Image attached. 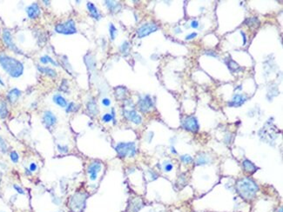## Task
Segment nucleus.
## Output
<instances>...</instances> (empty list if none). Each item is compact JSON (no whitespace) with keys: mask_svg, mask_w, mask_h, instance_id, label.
Returning <instances> with one entry per match:
<instances>
[{"mask_svg":"<svg viewBox=\"0 0 283 212\" xmlns=\"http://www.w3.org/2000/svg\"><path fill=\"white\" fill-rule=\"evenodd\" d=\"M0 65L3 69L12 77H20L24 71V65L13 57L0 55Z\"/></svg>","mask_w":283,"mask_h":212,"instance_id":"obj_1","label":"nucleus"},{"mask_svg":"<svg viewBox=\"0 0 283 212\" xmlns=\"http://www.w3.org/2000/svg\"><path fill=\"white\" fill-rule=\"evenodd\" d=\"M20 95H21V91L15 88V89H12V90L9 91L7 98H8L9 101L13 104L18 99V98L20 97Z\"/></svg>","mask_w":283,"mask_h":212,"instance_id":"obj_15","label":"nucleus"},{"mask_svg":"<svg viewBox=\"0 0 283 212\" xmlns=\"http://www.w3.org/2000/svg\"><path fill=\"white\" fill-rule=\"evenodd\" d=\"M109 31H110V36H111V39L112 40H114L115 39V37L117 35V29L116 27L112 24H110V27H109Z\"/></svg>","mask_w":283,"mask_h":212,"instance_id":"obj_27","label":"nucleus"},{"mask_svg":"<svg viewBox=\"0 0 283 212\" xmlns=\"http://www.w3.org/2000/svg\"><path fill=\"white\" fill-rule=\"evenodd\" d=\"M8 115V109L5 103H0V117L5 118Z\"/></svg>","mask_w":283,"mask_h":212,"instance_id":"obj_23","label":"nucleus"},{"mask_svg":"<svg viewBox=\"0 0 283 212\" xmlns=\"http://www.w3.org/2000/svg\"><path fill=\"white\" fill-rule=\"evenodd\" d=\"M58 149L59 150V152H62V153H66L68 151V147L67 146H62V145H58Z\"/></svg>","mask_w":283,"mask_h":212,"instance_id":"obj_36","label":"nucleus"},{"mask_svg":"<svg viewBox=\"0 0 283 212\" xmlns=\"http://www.w3.org/2000/svg\"><path fill=\"white\" fill-rule=\"evenodd\" d=\"M0 150L3 153H6L7 152V145L5 142V140L0 137Z\"/></svg>","mask_w":283,"mask_h":212,"instance_id":"obj_28","label":"nucleus"},{"mask_svg":"<svg viewBox=\"0 0 283 212\" xmlns=\"http://www.w3.org/2000/svg\"><path fill=\"white\" fill-rule=\"evenodd\" d=\"M105 3H106V5L108 7L109 10L112 12H116L118 11H119L120 7H121L118 3L114 2V1H106Z\"/></svg>","mask_w":283,"mask_h":212,"instance_id":"obj_17","label":"nucleus"},{"mask_svg":"<svg viewBox=\"0 0 283 212\" xmlns=\"http://www.w3.org/2000/svg\"><path fill=\"white\" fill-rule=\"evenodd\" d=\"M230 63H231V64L228 65H229L228 67H229V69H230L231 71H233L237 70V68H239V65H238L234 61H233V60H230Z\"/></svg>","mask_w":283,"mask_h":212,"instance_id":"obj_33","label":"nucleus"},{"mask_svg":"<svg viewBox=\"0 0 283 212\" xmlns=\"http://www.w3.org/2000/svg\"><path fill=\"white\" fill-rule=\"evenodd\" d=\"M173 168H174V166H173V164L170 163H167L165 164V167H164V169H165V171L169 172L171 171L172 170H173Z\"/></svg>","mask_w":283,"mask_h":212,"instance_id":"obj_35","label":"nucleus"},{"mask_svg":"<svg viewBox=\"0 0 283 212\" xmlns=\"http://www.w3.org/2000/svg\"><path fill=\"white\" fill-rule=\"evenodd\" d=\"M37 170V164L35 163H32L30 164V171L31 172H33Z\"/></svg>","mask_w":283,"mask_h":212,"instance_id":"obj_40","label":"nucleus"},{"mask_svg":"<svg viewBox=\"0 0 283 212\" xmlns=\"http://www.w3.org/2000/svg\"><path fill=\"white\" fill-rule=\"evenodd\" d=\"M13 187H14V189H16V191H17L18 194H21V195H24V194H25L24 189H23L21 187H19L18 185H17V184H14V185H13Z\"/></svg>","mask_w":283,"mask_h":212,"instance_id":"obj_34","label":"nucleus"},{"mask_svg":"<svg viewBox=\"0 0 283 212\" xmlns=\"http://www.w3.org/2000/svg\"><path fill=\"white\" fill-rule=\"evenodd\" d=\"M241 34L242 36H243V38H244V42H243V44H246V36H245V34H244V33L242 32H241Z\"/></svg>","mask_w":283,"mask_h":212,"instance_id":"obj_42","label":"nucleus"},{"mask_svg":"<svg viewBox=\"0 0 283 212\" xmlns=\"http://www.w3.org/2000/svg\"><path fill=\"white\" fill-rule=\"evenodd\" d=\"M211 160H210V157L209 156L205 154V153H201L199 156H198V159H197V165H201V164H207V163H210Z\"/></svg>","mask_w":283,"mask_h":212,"instance_id":"obj_20","label":"nucleus"},{"mask_svg":"<svg viewBox=\"0 0 283 212\" xmlns=\"http://www.w3.org/2000/svg\"><path fill=\"white\" fill-rule=\"evenodd\" d=\"M196 36H197V33H191V34H189V35H187V36L186 37V40H190V39H192V38H195Z\"/></svg>","mask_w":283,"mask_h":212,"instance_id":"obj_37","label":"nucleus"},{"mask_svg":"<svg viewBox=\"0 0 283 212\" xmlns=\"http://www.w3.org/2000/svg\"><path fill=\"white\" fill-rule=\"evenodd\" d=\"M73 107H74V104H73V103H70L69 105L67 106V109L66 110V112H71V111H73Z\"/></svg>","mask_w":283,"mask_h":212,"instance_id":"obj_38","label":"nucleus"},{"mask_svg":"<svg viewBox=\"0 0 283 212\" xmlns=\"http://www.w3.org/2000/svg\"><path fill=\"white\" fill-rule=\"evenodd\" d=\"M157 30H158V26L154 23H146L145 25H141L138 29L137 34H138V37L140 38H145V37L150 35L151 33L155 32Z\"/></svg>","mask_w":283,"mask_h":212,"instance_id":"obj_5","label":"nucleus"},{"mask_svg":"<svg viewBox=\"0 0 283 212\" xmlns=\"http://www.w3.org/2000/svg\"><path fill=\"white\" fill-rule=\"evenodd\" d=\"M115 150L120 157H133L136 155V146L133 142L119 143L116 145Z\"/></svg>","mask_w":283,"mask_h":212,"instance_id":"obj_3","label":"nucleus"},{"mask_svg":"<svg viewBox=\"0 0 283 212\" xmlns=\"http://www.w3.org/2000/svg\"><path fill=\"white\" fill-rule=\"evenodd\" d=\"M78 201H77L75 196L72 200V205L74 207V209H80L81 206L85 204V197L84 198L83 197H78Z\"/></svg>","mask_w":283,"mask_h":212,"instance_id":"obj_22","label":"nucleus"},{"mask_svg":"<svg viewBox=\"0 0 283 212\" xmlns=\"http://www.w3.org/2000/svg\"><path fill=\"white\" fill-rule=\"evenodd\" d=\"M102 120H103L105 123H109V122H111L112 120H113V118H112V114L106 113V114H105L104 116H103Z\"/></svg>","mask_w":283,"mask_h":212,"instance_id":"obj_32","label":"nucleus"},{"mask_svg":"<svg viewBox=\"0 0 283 212\" xmlns=\"http://www.w3.org/2000/svg\"><path fill=\"white\" fill-rule=\"evenodd\" d=\"M180 160L185 163H190L192 162V157L189 155H183L180 156Z\"/></svg>","mask_w":283,"mask_h":212,"instance_id":"obj_31","label":"nucleus"},{"mask_svg":"<svg viewBox=\"0 0 283 212\" xmlns=\"http://www.w3.org/2000/svg\"><path fill=\"white\" fill-rule=\"evenodd\" d=\"M53 101H54L55 104H58V106H60V107L65 108V107H66L67 106L66 100L63 98L61 95H59V94H57V95L53 96Z\"/></svg>","mask_w":283,"mask_h":212,"instance_id":"obj_18","label":"nucleus"},{"mask_svg":"<svg viewBox=\"0 0 283 212\" xmlns=\"http://www.w3.org/2000/svg\"><path fill=\"white\" fill-rule=\"evenodd\" d=\"M247 96L241 95V94H235L233 96V100L228 103V106L230 107H240L247 101Z\"/></svg>","mask_w":283,"mask_h":212,"instance_id":"obj_11","label":"nucleus"},{"mask_svg":"<svg viewBox=\"0 0 283 212\" xmlns=\"http://www.w3.org/2000/svg\"><path fill=\"white\" fill-rule=\"evenodd\" d=\"M40 62L44 65H46L48 63H51V65H54L55 66H58V63H56L52 58L49 56H44V57H40Z\"/></svg>","mask_w":283,"mask_h":212,"instance_id":"obj_24","label":"nucleus"},{"mask_svg":"<svg viewBox=\"0 0 283 212\" xmlns=\"http://www.w3.org/2000/svg\"><path fill=\"white\" fill-rule=\"evenodd\" d=\"M182 125H183L184 129H186V131H192V132H197L200 129L197 118L192 116L186 117L182 123Z\"/></svg>","mask_w":283,"mask_h":212,"instance_id":"obj_6","label":"nucleus"},{"mask_svg":"<svg viewBox=\"0 0 283 212\" xmlns=\"http://www.w3.org/2000/svg\"><path fill=\"white\" fill-rule=\"evenodd\" d=\"M44 122L46 124L47 127H51L52 125H54L57 122V118L56 117L53 115L51 111H45L44 113Z\"/></svg>","mask_w":283,"mask_h":212,"instance_id":"obj_13","label":"nucleus"},{"mask_svg":"<svg viewBox=\"0 0 283 212\" xmlns=\"http://www.w3.org/2000/svg\"><path fill=\"white\" fill-rule=\"evenodd\" d=\"M0 177H1V174H0ZM0 180H1V177H0Z\"/></svg>","mask_w":283,"mask_h":212,"instance_id":"obj_45","label":"nucleus"},{"mask_svg":"<svg viewBox=\"0 0 283 212\" xmlns=\"http://www.w3.org/2000/svg\"><path fill=\"white\" fill-rule=\"evenodd\" d=\"M102 104L105 106H109L111 104V101H110V99H108V98H104V99L102 100Z\"/></svg>","mask_w":283,"mask_h":212,"instance_id":"obj_39","label":"nucleus"},{"mask_svg":"<svg viewBox=\"0 0 283 212\" xmlns=\"http://www.w3.org/2000/svg\"><path fill=\"white\" fill-rule=\"evenodd\" d=\"M55 31L60 34H65V35H71L77 32L76 29L75 22L72 19L66 21L64 24H58L55 27Z\"/></svg>","mask_w":283,"mask_h":212,"instance_id":"obj_4","label":"nucleus"},{"mask_svg":"<svg viewBox=\"0 0 283 212\" xmlns=\"http://www.w3.org/2000/svg\"><path fill=\"white\" fill-rule=\"evenodd\" d=\"M192 28H194V29H197L198 27H199V23H198V21H192L191 24Z\"/></svg>","mask_w":283,"mask_h":212,"instance_id":"obj_41","label":"nucleus"},{"mask_svg":"<svg viewBox=\"0 0 283 212\" xmlns=\"http://www.w3.org/2000/svg\"><path fill=\"white\" fill-rule=\"evenodd\" d=\"M243 167H244V169H245V171L247 172H249V173H253V172L256 171V170H257V167L254 164V163H252L251 161L249 160H244L243 161Z\"/></svg>","mask_w":283,"mask_h":212,"instance_id":"obj_16","label":"nucleus"},{"mask_svg":"<svg viewBox=\"0 0 283 212\" xmlns=\"http://www.w3.org/2000/svg\"><path fill=\"white\" fill-rule=\"evenodd\" d=\"M10 157H11V160L14 163H17L18 162L19 156H18V154L16 151H11V154H10Z\"/></svg>","mask_w":283,"mask_h":212,"instance_id":"obj_30","label":"nucleus"},{"mask_svg":"<svg viewBox=\"0 0 283 212\" xmlns=\"http://www.w3.org/2000/svg\"><path fill=\"white\" fill-rule=\"evenodd\" d=\"M38 69L39 71H41L42 73L45 74L47 76H50L51 77H55L57 76V73L54 70L48 68V67H40V66H38Z\"/></svg>","mask_w":283,"mask_h":212,"instance_id":"obj_19","label":"nucleus"},{"mask_svg":"<svg viewBox=\"0 0 283 212\" xmlns=\"http://www.w3.org/2000/svg\"><path fill=\"white\" fill-rule=\"evenodd\" d=\"M126 89L124 87H118L115 90V95L118 98H123L125 97Z\"/></svg>","mask_w":283,"mask_h":212,"instance_id":"obj_25","label":"nucleus"},{"mask_svg":"<svg viewBox=\"0 0 283 212\" xmlns=\"http://www.w3.org/2000/svg\"><path fill=\"white\" fill-rule=\"evenodd\" d=\"M209 52H210V53H208V54H210V55H213V54H212V51H209ZM214 57H218L216 54H215V55H214Z\"/></svg>","mask_w":283,"mask_h":212,"instance_id":"obj_43","label":"nucleus"},{"mask_svg":"<svg viewBox=\"0 0 283 212\" xmlns=\"http://www.w3.org/2000/svg\"><path fill=\"white\" fill-rule=\"evenodd\" d=\"M87 9H88V11H89V12H90V14H91V16H92V17H94V18L97 19V20H100L101 16H100L98 9L96 8V6H95L92 3H91V2H88V3H87Z\"/></svg>","mask_w":283,"mask_h":212,"instance_id":"obj_14","label":"nucleus"},{"mask_svg":"<svg viewBox=\"0 0 283 212\" xmlns=\"http://www.w3.org/2000/svg\"><path fill=\"white\" fill-rule=\"evenodd\" d=\"M129 48H130V44H129V43H128L127 41H125V42L123 43V44L121 45L120 50H121L122 53H124V54H125V53H127V52H128Z\"/></svg>","mask_w":283,"mask_h":212,"instance_id":"obj_29","label":"nucleus"},{"mask_svg":"<svg viewBox=\"0 0 283 212\" xmlns=\"http://www.w3.org/2000/svg\"><path fill=\"white\" fill-rule=\"evenodd\" d=\"M0 83H1V84H2V85H5V83H3V82L1 81V79H0Z\"/></svg>","mask_w":283,"mask_h":212,"instance_id":"obj_44","label":"nucleus"},{"mask_svg":"<svg viewBox=\"0 0 283 212\" xmlns=\"http://www.w3.org/2000/svg\"><path fill=\"white\" fill-rule=\"evenodd\" d=\"M152 106H153V104H152V98H150V96H145V97L140 98L139 101V107H140V110L142 112L149 111L152 108Z\"/></svg>","mask_w":283,"mask_h":212,"instance_id":"obj_8","label":"nucleus"},{"mask_svg":"<svg viewBox=\"0 0 283 212\" xmlns=\"http://www.w3.org/2000/svg\"><path fill=\"white\" fill-rule=\"evenodd\" d=\"M237 191L245 199H252L259 190L258 185L250 178H242L237 182Z\"/></svg>","mask_w":283,"mask_h":212,"instance_id":"obj_2","label":"nucleus"},{"mask_svg":"<svg viewBox=\"0 0 283 212\" xmlns=\"http://www.w3.org/2000/svg\"><path fill=\"white\" fill-rule=\"evenodd\" d=\"M247 24L248 26H258L259 25V19L257 17H251V18H248L247 21Z\"/></svg>","mask_w":283,"mask_h":212,"instance_id":"obj_26","label":"nucleus"},{"mask_svg":"<svg viewBox=\"0 0 283 212\" xmlns=\"http://www.w3.org/2000/svg\"><path fill=\"white\" fill-rule=\"evenodd\" d=\"M101 168H102V164L100 162H93L89 165L87 169V173L89 174L90 179L92 181H95L97 179L98 173L101 171Z\"/></svg>","mask_w":283,"mask_h":212,"instance_id":"obj_7","label":"nucleus"},{"mask_svg":"<svg viewBox=\"0 0 283 212\" xmlns=\"http://www.w3.org/2000/svg\"><path fill=\"white\" fill-rule=\"evenodd\" d=\"M124 116L129 121L135 124H140L142 123V117L134 110H125Z\"/></svg>","mask_w":283,"mask_h":212,"instance_id":"obj_9","label":"nucleus"},{"mask_svg":"<svg viewBox=\"0 0 283 212\" xmlns=\"http://www.w3.org/2000/svg\"><path fill=\"white\" fill-rule=\"evenodd\" d=\"M87 110L89 111V112L92 115H97L99 113V110H98V107L97 104L94 101H90L88 104H87Z\"/></svg>","mask_w":283,"mask_h":212,"instance_id":"obj_21","label":"nucleus"},{"mask_svg":"<svg viewBox=\"0 0 283 212\" xmlns=\"http://www.w3.org/2000/svg\"><path fill=\"white\" fill-rule=\"evenodd\" d=\"M3 39H4L5 43L6 44V45L8 46L10 49L14 50V51H16L17 53L20 52V50L17 49V47L15 45V44H14L13 41H12V37H11V32H10L9 31H7V30L4 31V33H3Z\"/></svg>","mask_w":283,"mask_h":212,"instance_id":"obj_10","label":"nucleus"},{"mask_svg":"<svg viewBox=\"0 0 283 212\" xmlns=\"http://www.w3.org/2000/svg\"><path fill=\"white\" fill-rule=\"evenodd\" d=\"M26 12L30 18H36L40 13V8L37 3H34L26 8Z\"/></svg>","mask_w":283,"mask_h":212,"instance_id":"obj_12","label":"nucleus"}]
</instances>
